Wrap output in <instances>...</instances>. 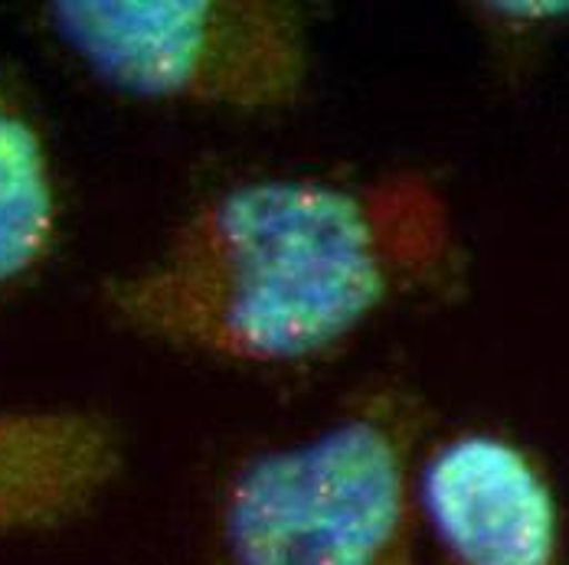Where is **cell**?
<instances>
[{"instance_id":"6da1fadb","label":"cell","mask_w":569,"mask_h":565,"mask_svg":"<svg viewBox=\"0 0 569 565\" xmlns=\"http://www.w3.org/2000/svg\"><path fill=\"white\" fill-rule=\"evenodd\" d=\"M426 402L402 380L357 390L311 435L242 457L220 484L223 565H419Z\"/></svg>"},{"instance_id":"7a4b0ae2","label":"cell","mask_w":569,"mask_h":565,"mask_svg":"<svg viewBox=\"0 0 569 565\" xmlns=\"http://www.w3.org/2000/svg\"><path fill=\"white\" fill-rule=\"evenodd\" d=\"M43 23L118 95L223 112H291L315 75L311 27L284 0H53Z\"/></svg>"},{"instance_id":"3957f363","label":"cell","mask_w":569,"mask_h":565,"mask_svg":"<svg viewBox=\"0 0 569 565\" xmlns=\"http://www.w3.org/2000/svg\"><path fill=\"white\" fill-rule=\"evenodd\" d=\"M161 259L383 265L416 291L456 275L458 229L442 183L426 170L370 180L262 176L213 190L183 213Z\"/></svg>"},{"instance_id":"277c9868","label":"cell","mask_w":569,"mask_h":565,"mask_svg":"<svg viewBox=\"0 0 569 565\" xmlns=\"http://www.w3.org/2000/svg\"><path fill=\"white\" fill-rule=\"evenodd\" d=\"M412 287L383 265L154 259L102 284V311L128 334L183 353L291 366L331 353Z\"/></svg>"},{"instance_id":"5b68a950","label":"cell","mask_w":569,"mask_h":565,"mask_svg":"<svg viewBox=\"0 0 569 565\" xmlns=\"http://www.w3.org/2000/svg\"><path fill=\"white\" fill-rule=\"evenodd\" d=\"M419 523L439 565H567L547 464L498 428H456L419 457Z\"/></svg>"},{"instance_id":"8992f818","label":"cell","mask_w":569,"mask_h":565,"mask_svg":"<svg viewBox=\"0 0 569 565\" xmlns=\"http://www.w3.org/2000/svg\"><path fill=\"white\" fill-rule=\"evenodd\" d=\"M124 435L86 405H0V539L62 529L106 501Z\"/></svg>"},{"instance_id":"52a82bcc","label":"cell","mask_w":569,"mask_h":565,"mask_svg":"<svg viewBox=\"0 0 569 565\" xmlns=\"http://www.w3.org/2000/svg\"><path fill=\"white\" fill-rule=\"evenodd\" d=\"M66 235V183L43 112L0 62V311L53 265Z\"/></svg>"},{"instance_id":"ba28073f","label":"cell","mask_w":569,"mask_h":565,"mask_svg":"<svg viewBox=\"0 0 569 565\" xmlns=\"http://www.w3.org/2000/svg\"><path fill=\"white\" fill-rule=\"evenodd\" d=\"M471 10L481 33L505 50H520L569 20V3L560 0H495L471 3Z\"/></svg>"}]
</instances>
